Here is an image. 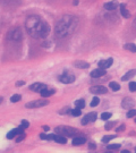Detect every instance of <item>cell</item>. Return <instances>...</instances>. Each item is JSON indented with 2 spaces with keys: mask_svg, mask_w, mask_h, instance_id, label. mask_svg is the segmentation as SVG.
I'll list each match as a JSON object with an SVG mask.
<instances>
[{
  "mask_svg": "<svg viewBox=\"0 0 136 153\" xmlns=\"http://www.w3.org/2000/svg\"><path fill=\"white\" fill-rule=\"evenodd\" d=\"M25 30L28 35L34 39H40V37L44 39L50 33V27H49L48 23H45L42 18L36 15L27 17L25 22Z\"/></svg>",
  "mask_w": 136,
  "mask_h": 153,
  "instance_id": "cell-1",
  "label": "cell"
},
{
  "mask_svg": "<svg viewBox=\"0 0 136 153\" xmlns=\"http://www.w3.org/2000/svg\"><path fill=\"white\" fill-rule=\"evenodd\" d=\"M77 25H78V18L76 16L70 15V14L64 15L56 23V26H55L56 36L60 37V39H64V37L71 35L75 32V30L77 28Z\"/></svg>",
  "mask_w": 136,
  "mask_h": 153,
  "instance_id": "cell-2",
  "label": "cell"
},
{
  "mask_svg": "<svg viewBox=\"0 0 136 153\" xmlns=\"http://www.w3.org/2000/svg\"><path fill=\"white\" fill-rule=\"evenodd\" d=\"M7 37L9 40L14 41V42H20L23 40V33H22V30L20 27H14V28H10L8 34H7Z\"/></svg>",
  "mask_w": 136,
  "mask_h": 153,
  "instance_id": "cell-3",
  "label": "cell"
},
{
  "mask_svg": "<svg viewBox=\"0 0 136 153\" xmlns=\"http://www.w3.org/2000/svg\"><path fill=\"white\" fill-rule=\"evenodd\" d=\"M56 133L64 136H73L77 134V131L73 127H68V126H59L56 128Z\"/></svg>",
  "mask_w": 136,
  "mask_h": 153,
  "instance_id": "cell-4",
  "label": "cell"
},
{
  "mask_svg": "<svg viewBox=\"0 0 136 153\" xmlns=\"http://www.w3.org/2000/svg\"><path fill=\"white\" fill-rule=\"evenodd\" d=\"M59 81L64 84H71L75 82V76L70 73H64L62 75L59 76Z\"/></svg>",
  "mask_w": 136,
  "mask_h": 153,
  "instance_id": "cell-5",
  "label": "cell"
},
{
  "mask_svg": "<svg viewBox=\"0 0 136 153\" xmlns=\"http://www.w3.org/2000/svg\"><path fill=\"white\" fill-rule=\"evenodd\" d=\"M48 104H49V101L47 100H36V101L26 103V108H41V107H44Z\"/></svg>",
  "mask_w": 136,
  "mask_h": 153,
  "instance_id": "cell-6",
  "label": "cell"
},
{
  "mask_svg": "<svg viewBox=\"0 0 136 153\" xmlns=\"http://www.w3.org/2000/svg\"><path fill=\"white\" fill-rule=\"evenodd\" d=\"M90 92L93 94H105L108 92V90H107V87L103 86V85H95V86L91 87Z\"/></svg>",
  "mask_w": 136,
  "mask_h": 153,
  "instance_id": "cell-7",
  "label": "cell"
},
{
  "mask_svg": "<svg viewBox=\"0 0 136 153\" xmlns=\"http://www.w3.org/2000/svg\"><path fill=\"white\" fill-rule=\"evenodd\" d=\"M96 112H89L86 116L82 119V125H88L89 122H94L96 120Z\"/></svg>",
  "mask_w": 136,
  "mask_h": 153,
  "instance_id": "cell-8",
  "label": "cell"
},
{
  "mask_svg": "<svg viewBox=\"0 0 136 153\" xmlns=\"http://www.w3.org/2000/svg\"><path fill=\"white\" fill-rule=\"evenodd\" d=\"M134 106H135V102L133 99H130V98H125L123 102H122V107L124 109H132V108H134Z\"/></svg>",
  "mask_w": 136,
  "mask_h": 153,
  "instance_id": "cell-9",
  "label": "cell"
},
{
  "mask_svg": "<svg viewBox=\"0 0 136 153\" xmlns=\"http://www.w3.org/2000/svg\"><path fill=\"white\" fill-rule=\"evenodd\" d=\"M119 6V3L118 1H116V0H113V1H109V2H105L103 7H104V9L105 10H109V11H112V10H115L117 9V7Z\"/></svg>",
  "mask_w": 136,
  "mask_h": 153,
  "instance_id": "cell-10",
  "label": "cell"
},
{
  "mask_svg": "<svg viewBox=\"0 0 136 153\" xmlns=\"http://www.w3.org/2000/svg\"><path fill=\"white\" fill-rule=\"evenodd\" d=\"M105 75V69L103 68H98V69H94L92 73H91V77L93 78H99V77H102V76Z\"/></svg>",
  "mask_w": 136,
  "mask_h": 153,
  "instance_id": "cell-11",
  "label": "cell"
},
{
  "mask_svg": "<svg viewBox=\"0 0 136 153\" xmlns=\"http://www.w3.org/2000/svg\"><path fill=\"white\" fill-rule=\"evenodd\" d=\"M45 87H47V85H44V84H42V83H34V84H32V85H30V90L41 93V91H42L43 89H45Z\"/></svg>",
  "mask_w": 136,
  "mask_h": 153,
  "instance_id": "cell-12",
  "label": "cell"
},
{
  "mask_svg": "<svg viewBox=\"0 0 136 153\" xmlns=\"http://www.w3.org/2000/svg\"><path fill=\"white\" fill-rule=\"evenodd\" d=\"M112 63H113V59L112 58H109V59H107V60H100L99 61V67L100 68H103V69H107V68H109V67H111V65H112Z\"/></svg>",
  "mask_w": 136,
  "mask_h": 153,
  "instance_id": "cell-13",
  "label": "cell"
},
{
  "mask_svg": "<svg viewBox=\"0 0 136 153\" xmlns=\"http://www.w3.org/2000/svg\"><path fill=\"white\" fill-rule=\"evenodd\" d=\"M55 92L56 90L55 89H52V87H45V89H43L42 91H41V97H43V98H49L50 95L52 94H55Z\"/></svg>",
  "mask_w": 136,
  "mask_h": 153,
  "instance_id": "cell-14",
  "label": "cell"
},
{
  "mask_svg": "<svg viewBox=\"0 0 136 153\" xmlns=\"http://www.w3.org/2000/svg\"><path fill=\"white\" fill-rule=\"evenodd\" d=\"M71 143H73L74 146H78V145H83L86 143V138L84 136H77L75 137V138H73V141H71Z\"/></svg>",
  "mask_w": 136,
  "mask_h": 153,
  "instance_id": "cell-15",
  "label": "cell"
},
{
  "mask_svg": "<svg viewBox=\"0 0 136 153\" xmlns=\"http://www.w3.org/2000/svg\"><path fill=\"white\" fill-rule=\"evenodd\" d=\"M74 66L79 69H86V68L90 67V64H88L86 61H82V60H77L74 63Z\"/></svg>",
  "mask_w": 136,
  "mask_h": 153,
  "instance_id": "cell-16",
  "label": "cell"
},
{
  "mask_svg": "<svg viewBox=\"0 0 136 153\" xmlns=\"http://www.w3.org/2000/svg\"><path fill=\"white\" fill-rule=\"evenodd\" d=\"M136 75V69H132L129 71H127L126 74H125L123 77H122V81H129V79L133 77V76Z\"/></svg>",
  "mask_w": 136,
  "mask_h": 153,
  "instance_id": "cell-17",
  "label": "cell"
},
{
  "mask_svg": "<svg viewBox=\"0 0 136 153\" xmlns=\"http://www.w3.org/2000/svg\"><path fill=\"white\" fill-rule=\"evenodd\" d=\"M120 14L123 15L124 18H129L130 17V14L128 9L126 8V5H120Z\"/></svg>",
  "mask_w": 136,
  "mask_h": 153,
  "instance_id": "cell-18",
  "label": "cell"
},
{
  "mask_svg": "<svg viewBox=\"0 0 136 153\" xmlns=\"http://www.w3.org/2000/svg\"><path fill=\"white\" fill-rule=\"evenodd\" d=\"M55 141L59 144H66L67 143V138H66V136H64V135H56Z\"/></svg>",
  "mask_w": 136,
  "mask_h": 153,
  "instance_id": "cell-19",
  "label": "cell"
},
{
  "mask_svg": "<svg viewBox=\"0 0 136 153\" xmlns=\"http://www.w3.org/2000/svg\"><path fill=\"white\" fill-rule=\"evenodd\" d=\"M125 49L128 50V51H130V52H136V44L127 43V44H125Z\"/></svg>",
  "mask_w": 136,
  "mask_h": 153,
  "instance_id": "cell-20",
  "label": "cell"
},
{
  "mask_svg": "<svg viewBox=\"0 0 136 153\" xmlns=\"http://www.w3.org/2000/svg\"><path fill=\"white\" fill-rule=\"evenodd\" d=\"M109 87H110L113 92H117V91L120 90V85H119L118 83H116V82H110V84H109Z\"/></svg>",
  "mask_w": 136,
  "mask_h": 153,
  "instance_id": "cell-21",
  "label": "cell"
},
{
  "mask_svg": "<svg viewBox=\"0 0 136 153\" xmlns=\"http://www.w3.org/2000/svg\"><path fill=\"white\" fill-rule=\"evenodd\" d=\"M75 106H76V108H79V109H83L85 107V101L83 100V99H79V100L75 101Z\"/></svg>",
  "mask_w": 136,
  "mask_h": 153,
  "instance_id": "cell-22",
  "label": "cell"
},
{
  "mask_svg": "<svg viewBox=\"0 0 136 153\" xmlns=\"http://www.w3.org/2000/svg\"><path fill=\"white\" fill-rule=\"evenodd\" d=\"M99 103H100V99L95 97V98H93V99H92V101H91L90 106L92 107V108H94V107H96L98 104H99Z\"/></svg>",
  "mask_w": 136,
  "mask_h": 153,
  "instance_id": "cell-23",
  "label": "cell"
},
{
  "mask_svg": "<svg viewBox=\"0 0 136 153\" xmlns=\"http://www.w3.org/2000/svg\"><path fill=\"white\" fill-rule=\"evenodd\" d=\"M115 135H107V136H104V137H102V142H103V143H108L109 142V141H111L112 138H115Z\"/></svg>",
  "mask_w": 136,
  "mask_h": 153,
  "instance_id": "cell-24",
  "label": "cell"
},
{
  "mask_svg": "<svg viewBox=\"0 0 136 153\" xmlns=\"http://www.w3.org/2000/svg\"><path fill=\"white\" fill-rule=\"evenodd\" d=\"M21 99H22V97H21V95H20V94H14V95H13V97H11V98H10V101H11V102H13V103H14V102H18V101H20V100H21Z\"/></svg>",
  "mask_w": 136,
  "mask_h": 153,
  "instance_id": "cell-25",
  "label": "cell"
},
{
  "mask_svg": "<svg viewBox=\"0 0 136 153\" xmlns=\"http://www.w3.org/2000/svg\"><path fill=\"white\" fill-rule=\"evenodd\" d=\"M81 113H82V111H81V109H79V108H76V109H73V110H71V114H73L74 117L81 116Z\"/></svg>",
  "mask_w": 136,
  "mask_h": 153,
  "instance_id": "cell-26",
  "label": "cell"
},
{
  "mask_svg": "<svg viewBox=\"0 0 136 153\" xmlns=\"http://www.w3.org/2000/svg\"><path fill=\"white\" fill-rule=\"evenodd\" d=\"M110 117H111V113L110 112H103V113L101 114V119L102 120H108Z\"/></svg>",
  "mask_w": 136,
  "mask_h": 153,
  "instance_id": "cell-27",
  "label": "cell"
},
{
  "mask_svg": "<svg viewBox=\"0 0 136 153\" xmlns=\"http://www.w3.org/2000/svg\"><path fill=\"white\" fill-rule=\"evenodd\" d=\"M107 147L109 149V150H117V149L120 147V144H118V143H116V144H110V145H108Z\"/></svg>",
  "mask_w": 136,
  "mask_h": 153,
  "instance_id": "cell-28",
  "label": "cell"
},
{
  "mask_svg": "<svg viewBox=\"0 0 136 153\" xmlns=\"http://www.w3.org/2000/svg\"><path fill=\"white\" fill-rule=\"evenodd\" d=\"M136 116V110L135 109H133V110H129V111L127 112V118H133V117H135Z\"/></svg>",
  "mask_w": 136,
  "mask_h": 153,
  "instance_id": "cell-29",
  "label": "cell"
},
{
  "mask_svg": "<svg viewBox=\"0 0 136 153\" xmlns=\"http://www.w3.org/2000/svg\"><path fill=\"white\" fill-rule=\"evenodd\" d=\"M128 87H129V90L132 92H136V82H130Z\"/></svg>",
  "mask_w": 136,
  "mask_h": 153,
  "instance_id": "cell-30",
  "label": "cell"
},
{
  "mask_svg": "<svg viewBox=\"0 0 136 153\" xmlns=\"http://www.w3.org/2000/svg\"><path fill=\"white\" fill-rule=\"evenodd\" d=\"M115 124L116 122L115 121H111V122H108L107 125H105V129H107V131H110V129L113 127V126H115Z\"/></svg>",
  "mask_w": 136,
  "mask_h": 153,
  "instance_id": "cell-31",
  "label": "cell"
},
{
  "mask_svg": "<svg viewBox=\"0 0 136 153\" xmlns=\"http://www.w3.org/2000/svg\"><path fill=\"white\" fill-rule=\"evenodd\" d=\"M24 138H25V134H24V133H23V134H20V135H18V137L16 138V142L20 143V142H22V141L24 140Z\"/></svg>",
  "mask_w": 136,
  "mask_h": 153,
  "instance_id": "cell-32",
  "label": "cell"
},
{
  "mask_svg": "<svg viewBox=\"0 0 136 153\" xmlns=\"http://www.w3.org/2000/svg\"><path fill=\"white\" fill-rule=\"evenodd\" d=\"M21 126H22L23 128H27V127H30V122L26 121V120H23V121L21 122Z\"/></svg>",
  "mask_w": 136,
  "mask_h": 153,
  "instance_id": "cell-33",
  "label": "cell"
},
{
  "mask_svg": "<svg viewBox=\"0 0 136 153\" xmlns=\"http://www.w3.org/2000/svg\"><path fill=\"white\" fill-rule=\"evenodd\" d=\"M40 138H41V140H48V141H50V135H45V134H40Z\"/></svg>",
  "mask_w": 136,
  "mask_h": 153,
  "instance_id": "cell-34",
  "label": "cell"
},
{
  "mask_svg": "<svg viewBox=\"0 0 136 153\" xmlns=\"http://www.w3.org/2000/svg\"><path fill=\"white\" fill-rule=\"evenodd\" d=\"M24 84H25V82H24V81H18V82L16 83V86L20 87V86H23V85H24Z\"/></svg>",
  "mask_w": 136,
  "mask_h": 153,
  "instance_id": "cell-35",
  "label": "cell"
},
{
  "mask_svg": "<svg viewBox=\"0 0 136 153\" xmlns=\"http://www.w3.org/2000/svg\"><path fill=\"white\" fill-rule=\"evenodd\" d=\"M124 129H125V125H122V126H119V127L117 128L116 131L117 132H122V131H124Z\"/></svg>",
  "mask_w": 136,
  "mask_h": 153,
  "instance_id": "cell-36",
  "label": "cell"
},
{
  "mask_svg": "<svg viewBox=\"0 0 136 153\" xmlns=\"http://www.w3.org/2000/svg\"><path fill=\"white\" fill-rule=\"evenodd\" d=\"M95 147H96V145L94 143H90V149H95Z\"/></svg>",
  "mask_w": 136,
  "mask_h": 153,
  "instance_id": "cell-37",
  "label": "cell"
},
{
  "mask_svg": "<svg viewBox=\"0 0 136 153\" xmlns=\"http://www.w3.org/2000/svg\"><path fill=\"white\" fill-rule=\"evenodd\" d=\"M43 129H44L45 132H48L49 129H50V127H49V126H43Z\"/></svg>",
  "mask_w": 136,
  "mask_h": 153,
  "instance_id": "cell-38",
  "label": "cell"
},
{
  "mask_svg": "<svg viewBox=\"0 0 136 153\" xmlns=\"http://www.w3.org/2000/svg\"><path fill=\"white\" fill-rule=\"evenodd\" d=\"M78 3H79V1H78V0H74L73 5H74V6H76V5H78Z\"/></svg>",
  "mask_w": 136,
  "mask_h": 153,
  "instance_id": "cell-39",
  "label": "cell"
},
{
  "mask_svg": "<svg viewBox=\"0 0 136 153\" xmlns=\"http://www.w3.org/2000/svg\"><path fill=\"white\" fill-rule=\"evenodd\" d=\"M123 153H129V151H128V150H123Z\"/></svg>",
  "mask_w": 136,
  "mask_h": 153,
  "instance_id": "cell-40",
  "label": "cell"
},
{
  "mask_svg": "<svg viewBox=\"0 0 136 153\" xmlns=\"http://www.w3.org/2000/svg\"><path fill=\"white\" fill-rule=\"evenodd\" d=\"M134 27L136 28V18H135V20H134Z\"/></svg>",
  "mask_w": 136,
  "mask_h": 153,
  "instance_id": "cell-41",
  "label": "cell"
},
{
  "mask_svg": "<svg viewBox=\"0 0 136 153\" xmlns=\"http://www.w3.org/2000/svg\"><path fill=\"white\" fill-rule=\"evenodd\" d=\"M135 152H136V149H135Z\"/></svg>",
  "mask_w": 136,
  "mask_h": 153,
  "instance_id": "cell-42",
  "label": "cell"
}]
</instances>
